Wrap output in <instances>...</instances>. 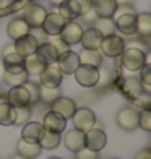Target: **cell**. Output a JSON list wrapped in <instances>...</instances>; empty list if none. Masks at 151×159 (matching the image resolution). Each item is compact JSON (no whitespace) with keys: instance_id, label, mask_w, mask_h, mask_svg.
<instances>
[{"instance_id":"32","label":"cell","mask_w":151,"mask_h":159,"mask_svg":"<svg viewBox=\"0 0 151 159\" xmlns=\"http://www.w3.org/2000/svg\"><path fill=\"white\" fill-rule=\"evenodd\" d=\"M28 73L25 70H21V71H5L3 73V81L7 84H10L11 88L13 86H23L26 81H28Z\"/></svg>"},{"instance_id":"25","label":"cell","mask_w":151,"mask_h":159,"mask_svg":"<svg viewBox=\"0 0 151 159\" xmlns=\"http://www.w3.org/2000/svg\"><path fill=\"white\" fill-rule=\"evenodd\" d=\"M59 15H62L67 21H75L78 16H81V11H80V7L75 0H65L63 3L59 5Z\"/></svg>"},{"instance_id":"31","label":"cell","mask_w":151,"mask_h":159,"mask_svg":"<svg viewBox=\"0 0 151 159\" xmlns=\"http://www.w3.org/2000/svg\"><path fill=\"white\" fill-rule=\"evenodd\" d=\"M93 28L98 30L103 38L116 34V23H114V18H96Z\"/></svg>"},{"instance_id":"44","label":"cell","mask_w":151,"mask_h":159,"mask_svg":"<svg viewBox=\"0 0 151 159\" xmlns=\"http://www.w3.org/2000/svg\"><path fill=\"white\" fill-rule=\"evenodd\" d=\"M75 2L78 3V7H80V11H81V16L86 15L88 11L93 10V0H75Z\"/></svg>"},{"instance_id":"9","label":"cell","mask_w":151,"mask_h":159,"mask_svg":"<svg viewBox=\"0 0 151 159\" xmlns=\"http://www.w3.org/2000/svg\"><path fill=\"white\" fill-rule=\"evenodd\" d=\"M81 34H83V28H81L80 23H76V21H67L65 26H63V30L59 34V38L70 47V46L80 44Z\"/></svg>"},{"instance_id":"24","label":"cell","mask_w":151,"mask_h":159,"mask_svg":"<svg viewBox=\"0 0 151 159\" xmlns=\"http://www.w3.org/2000/svg\"><path fill=\"white\" fill-rule=\"evenodd\" d=\"M103 54L101 50H89V49H83L80 54H78V60L80 65H91V67L99 68L103 65Z\"/></svg>"},{"instance_id":"33","label":"cell","mask_w":151,"mask_h":159,"mask_svg":"<svg viewBox=\"0 0 151 159\" xmlns=\"http://www.w3.org/2000/svg\"><path fill=\"white\" fill-rule=\"evenodd\" d=\"M15 122V107H11L7 101H0V125H13Z\"/></svg>"},{"instance_id":"27","label":"cell","mask_w":151,"mask_h":159,"mask_svg":"<svg viewBox=\"0 0 151 159\" xmlns=\"http://www.w3.org/2000/svg\"><path fill=\"white\" fill-rule=\"evenodd\" d=\"M23 62L25 59L21 55H18L16 52H10L2 55V63L5 67V71H21L23 68Z\"/></svg>"},{"instance_id":"19","label":"cell","mask_w":151,"mask_h":159,"mask_svg":"<svg viewBox=\"0 0 151 159\" xmlns=\"http://www.w3.org/2000/svg\"><path fill=\"white\" fill-rule=\"evenodd\" d=\"M30 30L31 28L28 26V23L23 18H15L8 23V26H7V34H8V38L11 41H18V39L23 38V36L30 34Z\"/></svg>"},{"instance_id":"18","label":"cell","mask_w":151,"mask_h":159,"mask_svg":"<svg viewBox=\"0 0 151 159\" xmlns=\"http://www.w3.org/2000/svg\"><path fill=\"white\" fill-rule=\"evenodd\" d=\"M122 89H124V93L128 96V99H132V101L145 93L143 83L138 76H127L124 81H122Z\"/></svg>"},{"instance_id":"37","label":"cell","mask_w":151,"mask_h":159,"mask_svg":"<svg viewBox=\"0 0 151 159\" xmlns=\"http://www.w3.org/2000/svg\"><path fill=\"white\" fill-rule=\"evenodd\" d=\"M25 88L28 89V93H30V99H31V107L34 104H38L39 102V84H36V83H31V81H26L25 84Z\"/></svg>"},{"instance_id":"34","label":"cell","mask_w":151,"mask_h":159,"mask_svg":"<svg viewBox=\"0 0 151 159\" xmlns=\"http://www.w3.org/2000/svg\"><path fill=\"white\" fill-rule=\"evenodd\" d=\"M60 96H62L60 88H44V86H39V101H42L44 104H52Z\"/></svg>"},{"instance_id":"42","label":"cell","mask_w":151,"mask_h":159,"mask_svg":"<svg viewBox=\"0 0 151 159\" xmlns=\"http://www.w3.org/2000/svg\"><path fill=\"white\" fill-rule=\"evenodd\" d=\"M30 34L36 39V42H38V44H44V42H47V38H49V36L42 31V28H31Z\"/></svg>"},{"instance_id":"17","label":"cell","mask_w":151,"mask_h":159,"mask_svg":"<svg viewBox=\"0 0 151 159\" xmlns=\"http://www.w3.org/2000/svg\"><path fill=\"white\" fill-rule=\"evenodd\" d=\"M116 10V0H93V11L98 18H114Z\"/></svg>"},{"instance_id":"10","label":"cell","mask_w":151,"mask_h":159,"mask_svg":"<svg viewBox=\"0 0 151 159\" xmlns=\"http://www.w3.org/2000/svg\"><path fill=\"white\" fill-rule=\"evenodd\" d=\"M106 143H107V136H106L103 128L93 127L91 130H88L85 133V148H89V149L99 153L106 146Z\"/></svg>"},{"instance_id":"38","label":"cell","mask_w":151,"mask_h":159,"mask_svg":"<svg viewBox=\"0 0 151 159\" xmlns=\"http://www.w3.org/2000/svg\"><path fill=\"white\" fill-rule=\"evenodd\" d=\"M99 78H98V83L96 86H101V88H104V86H107L111 81H112V73L109 68H104V67H99Z\"/></svg>"},{"instance_id":"21","label":"cell","mask_w":151,"mask_h":159,"mask_svg":"<svg viewBox=\"0 0 151 159\" xmlns=\"http://www.w3.org/2000/svg\"><path fill=\"white\" fill-rule=\"evenodd\" d=\"M101 41H103V36L99 34V31H98V30H94V28H88V30H83L80 44L83 46V49L99 50Z\"/></svg>"},{"instance_id":"36","label":"cell","mask_w":151,"mask_h":159,"mask_svg":"<svg viewBox=\"0 0 151 159\" xmlns=\"http://www.w3.org/2000/svg\"><path fill=\"white\" fill-rule=\"evenodd\" d=\"M140 80H141V83H143L145 93H149L151 91V65H149V62H146L140 68Z\"/></svg>"},{"instance_id":"2","label":"cell","mask_w":151,"mask_h":159,"mask_svg":"<svg viewBox=\"0 0 151 159\" xmlns=\"http://www.w3.org/2000/svg\"><path fill=\"white\" fill-rule=\"evenodd\" d=\"M117 125L125 130V132H133L135 128H138V122H140V111L133 106H127L122 107L117 112Z\"/></svg>"},{"instance_id":"28","label":"cell","mask_w":151,"mask_h":159,"mask_svg":"<svg viewBox=\"0 0 151 159\" xmlns=\"http://www.w3.org/2000/svg\"><path fill=\"white\" fill-rule=\"evenodd\" d=\"M42 125L39 122H28L26 125H23V132H21V138L28 141H36L38 143L41 135H42Z\"/></svg>"},{"instance_id":"7","label":"cell","mask_w":151,"mask_h":159,"mask_svg":"<svg viewBox=\"0 0 151 159\" xmlns=\"http://www.w3.org/2000/svg\"><path fill=\"white\" fill-rule=\"evenodd\" d=\"M55 65L59 67V70L62 71V75H73L75 70L80 67V60H78V54L73 50H65V52L59 54Z\"/></svg>"},{"instance_id":"39","label":"cell","mask_w":151,"mask_h":159,"mask_svg":"<svg viewBox=\"0 0 151 159\" xmlns=\"http://www.w3.org/2000/svg\"><path fill=\"white\" fill-rule=\"evenodd\" d=\"M138 127H141L145 132H151V111L145 109V111H140V122H138Z\"/></svg>"},{"instance_id":"51","label":"cell","mask_w":151,"mask_h":159,"mask_svg":"<svg viewBox=\"0 0 151 159\" xmlns=\"http://www.w3.org/2000/svg\"><path fill=\"white\" fill-rule=\"evenodd\" d=\"M49 159H62V157H49Z\"/></svg>"},{"instance_id":"52","label":"cell","mask_w":151,"mask_h":159,"mask_svg":"<svg viewBox=\"0 0 151 159\" xmlns=\"http://www.w3.org/2000/svg\"><path fill=\"white\" fill-rule=\"evenodd\" d=\"M112 159H119V157H112Z\"/></svg>"},{"instance_id":"40","label":"cell","mask_w":151,"mask_h":159,"mask_svg":"<svg viewBox=\"0 0 151 159\" xmlns=\"http://www.w3.org/2000/svg\"><path fill=\"white\" fill-rule=\"evenodd\" d=\"M132 102L138 107V111H145V109H149V102H151V96L149 93H143L141 96H138L136 99H133Z\"/></svg>"},{"instance_id":"13","label":"cell","mask_w":151,"mask_h":159,"mask_svg":"<svg viewBox=\"0 0 151 159\" xmlns=\"http://www.w3.org/2000/svg\"><path fill=\"white\" fill-rule=\"evenodd\" d=\"M7 102L11 107H31V99H30V93L25 86H13L7 94Z\"/></svg>"},{"instance_id":"23","label":"cell","mask_w":151,"mask_h":159,"mask_svg":"<svg viewBox=\"0 0 151 159\" xmlns=\"http://www.w3.org/2000/svg\"><path fill=\"white\" fill-rule=\"evenodd\" d=\"M36 55L41 59L42 63H46V65H52L57 62V59H59V52H57V49L50 44V42H44V44H39L38 49H36Z\"/></svg>"},{"instance_id":"29","label":"cell","mask_w":151,"mask_h":159,"mask_svg":"<svg viewBox=\"0 0 151 159\" xmlns=\"http://www.w3.org/2000/svg\"><path fill=\"white\" fill-rule=\"evenodd\" d=\"M135 34H140L141 38L151 36V15L149 13H140V15H136Z\"/></svg>"},{"instance_id":"8","label":"cell","mask_w":151,"mask_h":159,"mask_svg":"<svg viewBox=\"0 0 151 159\" xmlns=\"http://www.w3.org/2000/svg\"><path fill=\"white\" fill-rule=\"evenodd\" d=\"M73 125L76 130H81V132H88L93 127L96 125V115L91 109H86V107H81V109H76L73 114Z\"/></svg>"},{"instance_id":"5","label":"cell","mask_w":151,"mask_h":159,"mask_svg":"<svg viewBox=\"0 0 151 159\" xmlns=\"http://www.w3.org/2000/svg\"><path fill=\"white\" fill-rule=\"evenodd\" d=\"M75 80L78 84L85 86V88H93L98 83L99 78V70L96 67H91V65H80L75 70Z\"/></svg>"},{"instance_id":"14","label":"cell","mask_w":151,"mask_h":159,"mask_svg":"<svg viewBox=\"0 0 151 159\" xmlns=\"http://www.w3.org/2000/svg\"><path fill=\"white\" fill-rule=\"evenodd\" d=\"M116 23V31L124 36H133L135 34V25H136V15L135 13H120L114 20Z\"/></svg>"},{"instance_id":"49","label":"cell","mask_w":151,"mask_h":159,"mask_svg":"<svg viewBox=\"0 0 151 159\" xmlns=\"http://www.w3.org/2000/svg\"><path fill=\"white\" fill-rule=\"evenodd\" d=\"M10 159H25V157H21L20 154H15V156H13V157H10Z\"/></svg>"},{"instance_id":"26","label":"cell","mask_w":151,"mask_h":159,"mask_svg":"<svg viewBox=\"0 0 151 159\" xmlns=\"http://www.w3.org/2000/svg\"><path fill=\"white\" fill-rule=\"evenodd\" d=\"M23 68L25 71L28 73V76H34V75H41V71L46 68V63H42L41 59L36 54H31V55H28L25 57V62H23Z\"/></svg>"},{"instance_id":"41","label":"cell","mask_w":151,"mask_h":159,"mask_svg":"<svg viewBox=\"0 0 151 159\" xmlns=\"http://www.w3.org/2000/svg\"><path fill=\"white\" fill-rule=\"evenodd\" d=\"M75 159H101L98 151H93L89 148H83L78 153H75Z\"/></svg>"},{"instance_id":"11","label":"cell","mask_w":151,"mask_h":159,"mask_svg":"<svg viewBox=\"0 0 151 159\" xmlns=\"http://www.w3.org/2000/svg\"><path fill=\"white\" fill-rule=\"evenodd\" d=\"M67 20L63 18L62 15H59V13H47V16L44 18V21H42V31H44L47 36H59L60 31L63 30V26H65Z\"/></svg>"},{"instance_id":"30","label":"cell","mask_w":151,"mask_h":159,"mask_svg":"<svg viewBox=\"0 0 151 159\" xmlns=\"http://www.w3.org/2000/svg\"><path fill=\"white\" fill-rule=\"evenodd\" d=\"M39 146L42 149H55L60 144V133H54L49 130H42V135L39 138Z\"/></svg>"},{"instance_id":"48","label":"cell","mask_w":151,"mask_h":159,"mask_svg":"<svg viewBox=\"0 0 151 159\" xmlns=\"http://www.w3.org/2000/svg\"><path fill=\"white\" fill-rule=\"evenodd\" d=\"M49 2L52 3V5H57V7H59L60 3H63V2H65V0H49Z\"/></svg>"},{"instance_id":"43","label":"cell","mask_w":151,"mask_h":159,"mask_svg":"<svg viewBox=\"0 0 151 159\" xmlns=\"http://www.w3.org/2000/svg\"><path fill=\"white\" fill-rule=\"evenodd\" d=\"M49 42H50V44H52L55 49H57V52H59V54H62V52H65V50H68V46H67L65 42H63V41L59 38V36H54L52 41H49Z\"/></svg>"},{"instance_id":"22","label":"cell","mask_w":151,"mask_h":159,"mask_svg":"<svg viewBox=\"0 0 151 159\" xmlns=\"http://www.w3.org/2000/svg\"><path fill=\"white\" fill-rule=\"evenodd\" d=\"M16 149H18V154L25 159H36L39 154L42 148L39 146V143L36 141H28V140H23L21 138L16 144Z\"/></svg>"},{"instance_id":"46","label":"cell","mask_w":151,"mask_h":159,"mask_svg":"<svg viewBox=\"0 0 151 159\" xmlns=\"http://www.w3.org/2000/svg\"><path fill=\"white\" fill-rule=\"evenodd\" d=\"M116 3L117 5H130L132 0H116Z\"/></svg>"},{"instance_id":"15","label":"cell","mask_w":151,"mask_h":159,"mask_svg":"<svg viewBox=\"0 0 151 159\" xmlns=\"http://www.w3.org/2000/svg\"><path fill=\"white\" fill-rule=\"evenodd\" d=\"M42 128L44 130H49V132H54V133H62L63 130H65L67 127V120L60 117L59 114H55L52 111H49L46 115H44V119H42Z\"/></svg>"},{"instance_id":"6","label":"cell","mask_w":151,"mask_h":159,"mask_svg":"<svg viewBox=\"0 0 151 159\" xmlns=\"http://www.w3.org/2000/svg\"><path fill=\"white\" fill-rule=\"evenodd\" d=\"M62 80H63V75L55 63L46 65V68L39 75L41 86H44V88H60Z\"/></svg>"},{"instance_id":"47","label":"cell","mask_w":151,"mask_h":159,"mask_svg":"<svg viewBox=\"0 0 151 159\" xmlns=\"http://www.w3.org/2000/svg\"><path fill=\"white\" fill-rule=\"evenodd\" d=\"M3 73H5V67H3V63L0 62V81H3Z\"/></svg>"},{"instance_id":"45","label":"cell","mask_w":151,"mask_h":159,"mask_svg":"<svg viewBox=\"0 0 151 159\" xmlns=\"http://www.w3.org/2000/svg\"><path fill=\"white\" fill-rule=\"evenodd\" d=\"M135 159H151V157H149V151H148V149L141 151V153H138V156H136Z\"/></svg>"},{"instance_id":"12","label":"cell","mask_w":151,"mask_h":159,"mask_svg":"<svg viewBox=\"0 0 151 159\" xmlns=\"http://www.w3.org/2000/svg\"><path fill=\"white\" fill-rule=\"evenodd\" d=\"M50 111L55 112V114H59L60 117L63 119H71L73 117V114L76 111V104H75V101L73 99H70V98H65V96H60V98H57L52 104H50Z\"/></svg>"},{"instance_id":"4","label":"cell","mask_w":151,"mask_h":159,"mask_svg":"<svg viewBox=\"0 0 151 159\" xmlns=\"http://www.w3.org/2000/svg\"><path fill=\"white\" fill-rule=\"evenodd\" d=\"M46 16H47V10L39 3H30L25 7L23 20L28 23L30 28H41Z\"/></svg>"},{"instance_id":"35","label":"cell","mask_w":151,"mask_h":159,"mask_svg":"<svg viewBox=\"0 0 151 159\" xmlns=\"http://www.w3.org/2000/svg\"><path fill=\"white\" fill-rule=\"evenodd\" d=\"M31 119V107L26 106V107H16L15 109V122L13 125H26Z\"/></svg>"},{"instance_id":"1","label":"cell","mask_w":151,"mask_h":159,"mask_svg":"<svg viewBox=\"0 0 151 159\" xmlns=\"http://www.w3.org/2000/svg\"><path fill=\"white\" fill-rule=\"evenodd\" d=\"M146 57L148 55L145 54V50H141L140 47H125L120 54V63L128 71H138L146 63Z\"/></svg>"},{"instance_id":"20","label":"cell","mask_w":151,"mask_h":159,"mask_svg":"<svg viewBox=\"0 0 151 159\" xmlns=\"http://www.w3.org/2000/svg\"><path fill=\"white\" fill-rule=\"evenodd\" d=\"M13 46H15L16 54H18V55H21V57L25 59V57L31 55V54H34L39 44L36 42V39L33 38L31 34H26V36H23L21 39L15 41V44H13Z\"/></svg>"},{"instance_id":"3","label":"cell","mask_w":151,"mask_h":159,"mask_svg":"<svg viewBox=\"0 0 151 159\" xmlns=\"http://www.w3.org/2000/svg\"><path fill=\"white\" fill-rule=\"evenodd\" d=\"M124 49H125V41L122 39L120 36H116V34L103 38L101 46H99L101 54H103L104 57H111V59L120 57V54L124 52Z\"/></svg>"},{"instance_id":"50","label":"cell","mask_w":151,"mask_h":159,"mask_svg":"<svg viewBox=\"0 0 151 159\" xmlns=\"http://www.w3.org/2000/svg\"><path fill=\"white\" fill-rule=\"evenodd\" d=\"M2 7H3V0H0V8H2Z\"/></svg>"},{"instance_id":"16","label":"cell","mask_w":151,"mask_h":159,"mask_svg":"<svg viewBox=\"0 0 151 159\" xmlns=\"http://www.w3.org/2000/svg\"><path fill=\"white\" fill-rule=\"evenodd\" d=\"M67 149H70L71 153H78L80 149L85 148V132L76 128H71L65 133V138H63Z\"/></svg>"}]
</instances>
